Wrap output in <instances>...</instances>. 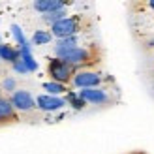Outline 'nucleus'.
<instances>
[{
    "label": "nucleus",
    "mask_w": 154,
    "mask_h": 154,
    "mask_svg": "<svg viewBox=\"0 0 154 154\" xmlns=\"http://www.w3.org/2000/svg\"><path fill=\"white\" fill-rule=\"evenodd\" d=\"M73 70H75L73 66L62 62L60 58H53L49 62V75H51V79L57 81V83H62V85L68 83L70 79H73V75H75Z\"/></svg>",
    "instance_id": "f257e3e1"
},
{
    "label": "nucleus",
    "mask_w": 154,
    "mask_h": 154,
    "mask_svg": "<svg viewBox=\"0 0 154 154\" xmlns=\"http://www.w3.org/2000/svg\"><path fill=\"white\" fill-rule=\"evenodd\" d=\"M77 30H79L77 19L75 17H66V19L58 21V23H55V25L51 26V34H53V38H57V40H62V38L75 36Z\"/></svg>",
    "instance_id": "f03ea898"
},
{
    "label": "nucleus",
    "mask_w": 154,
    "mask_h": 154,
    "mask_svg": "<svg viewBox=\"0 0 154 154\" xmlns=\"http://www.w3.org/2000/svg\"><path fill=\"white\" fill-rule=\"evenodd\" d=\"M100 81H102L100 73L90 72V70H81V72H77V73L73 75V79H72L73 87L79 88V90H83V88H96L98 85H100Z\"/></svg>",
    "instance_id": "7ed1b4c3"
},
{
    "label": "nucleus",
    "mask_w": 154,
    "mask_h": 154,
    "mask_svg": "<svg viewBox=\"0 0 154 154\" xmlns=\"http://www.w3.org/2000/svg\"><path fill=\"white\" fill-rule=\"evenodd\" d=\"M10 102L17 111H30L36 107V100L32 98V94L28 90H15L10 98Z\"/></svg>",
    "instance_id": "20e7f679"
},
{
    "label": "nucleus",
    "mask_w": 154,
    "mask_h": 154,
    "mask_svg": "<svg viewBox=\"0 0 154 154\" xmlns=\"http://www.w3.org/2000/svg\"><path fill=\"white\" fill-rule=\"evenodd\" d=\"M66 105V100L58 98V96H49V94H42L36 98V107L42 111H58Z\"/></svg>",
    "instance_id": "39448f33"
},
{
    "label": "nucleus",
    "mask_w": 154,
    "mask_h": 154,
    "mask_svg": "<svg viewBox=\"0 0 154 154\" xmlns=\"http://www.w3.org/2000/svg\"><path fill=\"white\" fill-rule=\"evenodd\" d=\"M62 62H66V64H70V66H79V64H83V62H87V60L90 58V51L88 49H85V47H75V49H72V51H68V53H64L62 57H58Z\"/></svg>",
    "instance_id": "423d86ee"
},
{
    "label": "nucleus",
    "mask_w": 154,
    "mask_h": 154,
    "mask_svg": "<svg viewBox=\"0 0 154 154\" xmlns=\"http://www.w3.org/2000/svg\"><path fill=\"white\" fill-rule=\"evenodd\" d=\"M79 98H83L87 103H105L107 94L102 88H83L79 90Z\"/></svg>",
    "instance_id": "0eeeda50"
},
{
    "label": "nucleus",
    "mask_w": 154,
    "mask_h": 154,
    "mask_svg": "<svg viewBox=\"0 0 154 154\" xmlns=\"http://www.w3.org/2000/svg\"><path fill=\"white\" fill-rule=\"evenodd\" d=\"M34 10L38 13H51V11H57V10H62V8H66L68 4L66 2H60V0H36V2L32 4Z\"/></svg>",
    "instance_id": "6e6552de"
},
{
    "label": "nucleus",
    "mask_w": 154,
    "mask_h": 154,
    "mask_svg": "<svg viewBox=\"0 0 154 154\" xmlns=\"http://www.w3.org/2000/svg\"><path fill=\"white\" fill-rule=\"evenodd\" d=\"M75 47H79V45H77V38L75 36H72V38H62V40H57L55 42V55L58 58V57H62L64 53L72 51Z\"/></svg>",
    "instance_id": "1a4fd4ad"
},
{
    "label": "nucleus",
    "mask_w": 154,
    "mask_h": 154,
    "mask_svg": "<svg viewBox=\"0 0 154 154\" xmlns=\"http://www.w3.org/2000/svg\"><path fill=\"white\" fill-rule=\"evenodd\" d=\"M19 58H21V51L19 49H13L8 43L0 45V60H6V62H10V64H15Z\"/></svg>",
    "instance_id": "9d476101"
},
{
    "label": "nucleus",
    "mask_w": 154,
    "mask_h": 154,
    "mask_svg": "<svg viewBox=\"0 0 154 154\" xmlns=\"http://www.w3.org/2000/svg\"><path fill=\"white\" fill-rule=\"evenodd\" d=\"M15 119V107L8 98H0V120H11Z\"/></svg>",
    "instance_id": "9b49d317"
},
{
    "label": "nucleus",
    "mask_w": 154,
    "mask_h": 154,
    "mask_svg": "<svg viewBox=\"0 0 154 154\" xmlns=\"http://www.w3.org/2000/svg\"><path fill=\"white\" fill-rule=\"evenodd\" d=\"M21 51V60L25 62V66L28 68V72L32 73L38 70V62H36V58L32 55V47H25V49H19Z\"/></svg>",
    "instance_id": "f8f14e48"
},
{
    "label": "nucleus",
    "mask_w": 154,
    "mask_h": 154,
    "mask_svg": "<svg viewBox=\"0 0 154 154\" xmlns=\"http://www.w3.org/2000/svg\"><path fill=\"white\" fill-rule=\"evenodd\" d=\"M11 36H13V40L17 42V47L19 49H25V47H32V43H30L25 34H23V28L19 25H11Z\"/></svg>",
    "instance_id": "ddd939ff"
},
{
    "label": "nucleus",
    "mask_w": 154,
    "mask_h": 154,
    "mask_svg": "<svg viewBox=\"0 0 154 154\" xmlns=\"http://www.w3.org/2000/svg\"><path fill=\"white\" fill-rule=\"evenodd\" d=\"M51 42H53V34L47 32V30H36L32 34V40H30L32 45H47Z\"/></svg>",
    "instance_id": "4468645a"
},
{
    "label": "nucleus",
    "mask_w": 154,
    "mask_h": 154,
    "mask_svg": "<svg viewBox=\"0 0 154 154\" xmlns=\"http://www.w3.org/2000/svg\"><path fill=\"white\" fill-rule=\"evenodd\" d=\"M68 11H66V8H62V10H57V11H51V13H45V15H42L43 17V21L47 23V25H55V23H58V21H62V19H66L68 15H66Z\"/></svg>",
    "instance_id": "2eb2a0df"
},
{
    "label": "nucleus",
    "mask_w": 154,
    "mask_h": 154,
    "mask_svg": "<svg viewBox=\"0 0 154 154\" xmlns=\"http://www.w3.org/2000/svg\"><path fill=\"white\" fill-rule=\"evenodd\" d=\"M43 88H45V92H47L49 96H58V94H62V92H66V87L62 83H57V81L43 83Z\"/></svg>",
    "instance_id": "dca6fc26"
},
{
    "label": "nucleus",
    "mask_w": 154,
    "mask_h": 154,
    "mask_svg": "<svg viewBox=\"0 0 154 154\" xmlns=\"http://www.w3.org/2000/svg\"><path fill=\"white\" fill-rule=\"evenodd\" d=\"M66 103H70L73 109H83L87 102L83 98H79V92H68L66 94Z\"/></svg>",
    "instance_id": "f3484780"
},
{
    "label": "nucleus",
    "mask_w": 154,
    "mask_h": 154,
    "mask_svg": "<svg viewBox=\"0 0 154 154\" xmlns=\"http://www.w3.org/2000/svg\"><path fill=\"white\" fill-rule=\"evenodd\" d=\"M15 88H17V83H15V79L13 77H6V79L2 81V90L4 92H15Z\"/></svg>",
    "instance_id": "a211bd4d"
},
{
    "label": "nucleus",
    "mask_w": 154,
    "mask_h": 154,
    "mask_svg": "<svg viewBox=\"0 0 154 154\" xmlns=\"http://www.w3.org/2000/svg\"><path fill=\"white\" fill-rule=\"evenodd\" d=\"M11 66H13V72H15V73H21V75H26V73H30V72H28V68L25 66V62H23L21 58H19L15 64H11Z\"/></svg>",
    "instance_id": "6ab92c4d"
},
{
    "label": "nucleus",
    "mask_w": 154,
    "mask_h": 154,
    "mask_svg": "<svg viewBox=\"0 0 154 154\" xmlns=\"http://www.w3.org/2000/svg\"><path fill=\"white\" fill-rule=\"evenodd\" d=\"M149 8H150V10H154V0H150V2H149Z\"/></svg>",
    "instance_id": "aec40b11"
},
{
    "label": "nucleus",
    "mask_w": 154,
    "mask_h": 154,
    "mask_svg": "<svg viewBox=\"0 0 154 154\" xmlns=\"http://www.w3.org/2000/svg\"><path fill=\"white\" fill-rule=\"evenodd\" d=\"M149 45H150V47H154V40H150V43H149Z\"/></svg>",
    "instance_id": "412c9836"
},
{
    "label": "nucleus",
    "mask_w": 154,
    "mask_h": 154,
    "mask_svg": "<svg viewBox=\"0 0 154 154\" xmlns=\"http://www.w3.org/2000/svg\"><path fill=\"white\" fill-rule=\"evenodd\" d=\"M2 43H4V42H2V34H0V45H2Z\"/></svg>",
    "instance_id": "4be33fe9"
}]
</instances>
